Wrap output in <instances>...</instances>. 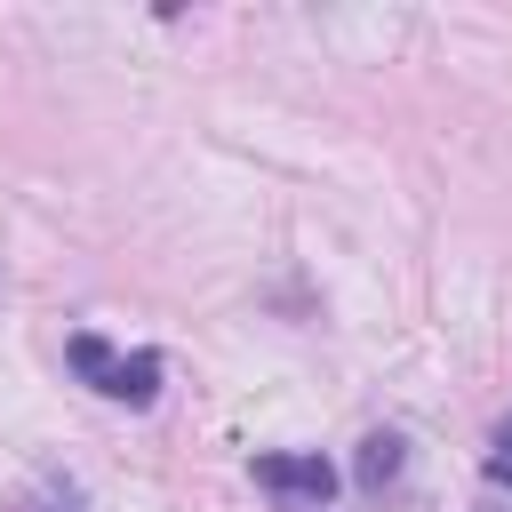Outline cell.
Returning <instances> with one entry per match:
<instances>
[{"label": "cell", "mask_w": 512, "mask_h": 512, "mask_svg": "<svg viewBox=\"0 0 512 512\" xmlns=\"http://www.w3.org/2000/svg\"><path fill=\"white\" fill-rule=\"evenodd\" d=\"M64 360H72V376L88 384V392H104V400H120V408H152L160 400V352H112L96 328H80L72 344H64Z\"/></svg>", "instance_id": "obj_1"}, {"label": "cell", "mask_w": 512, "mask_h": 512, "mask_svg": "<svg viewBox=\"0 0 512 512\" xmlns=\"http://www.w3.org/2000/svg\"><path fill=\"white\" fill-rule=\"evenodd\" d=\"M256 488L280 496V504L320 512V504L336 496V464H328V456H256Z\"/></svg>", "instance_id": "obj_2"}, {"label": "cell", "mask_w": 512, "mask_h": 512, "mask_svg": "<svg viewBox=\"0 0 512 512\" xmlns=\"http://www.w3.org/2000/svg\"><path fill=\"white\" fill-rule=\"evenodd\" d=\"M400 456H408V440H400V432H368V440H360V464H352V480H360L368 496H384V488L400 480Z\"/></svg>", "instance_id": "obj_3"}, {"label": "cell", "mask_w": 512, "mask_h": 512, "mask_svg": "<svg viewBox=\"0 0 512 512\" xmlns=\"http://www.w3.org/2000/svg\"><path fill=\"white\" fill-rule=\"evenodd\" d=\"M0 512H80V488L64 472H32L16 496H0Z\"/></svg>", "instance_id": "obj_4"}, {"label": "cell", "mask_w": 512, "mask_h": 512, "mask_svg": "<svg viewBox=\"0 0 512 512\" xmlns=\"http://www.w3.org/2000/svg\"><path fill=\"white\" fill-rule=\"evenodd\" d=\"M488 480L496 488H512V416L496 424V440H488Z\"/></svg>", "instance_id": "obj_5"}]
</instances>
